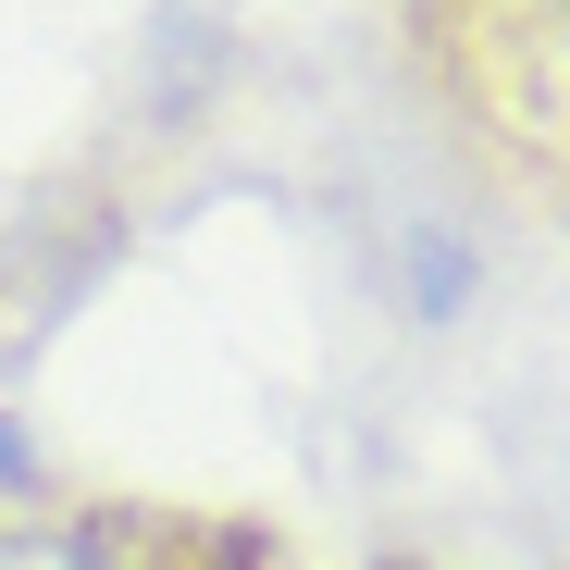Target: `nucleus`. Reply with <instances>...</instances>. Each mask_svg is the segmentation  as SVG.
Returning a JSON list of instances; mask_svg holds the SVG:
<instances>
[{
  "label": "nucleus",
  "instance_id": "f257e3e1",
  "mask_svg": "<svg viewBox=\"0 0 570 570\" xmlns=\"http://www.w3.org/2000/svg\"><path fill=\"white\" fill-rule=\"evenodd\" d=\"M0 570H137V558L100 533H0Z\"/></svg>",
  "mask_w": 570,
  "mask_h": 570
}]
</instances>
